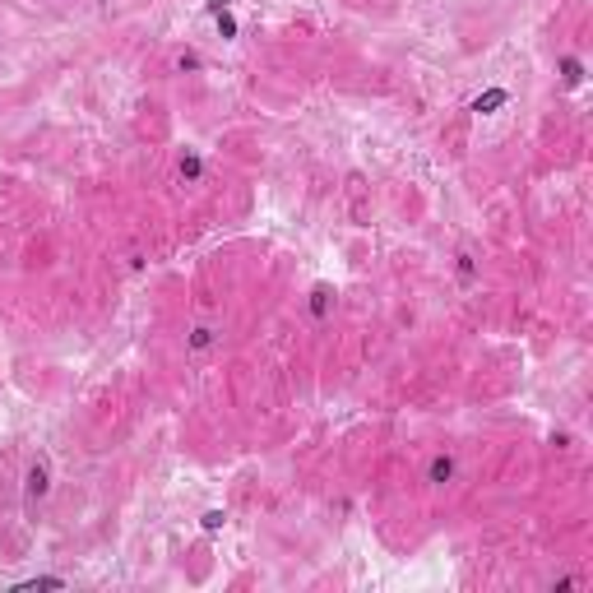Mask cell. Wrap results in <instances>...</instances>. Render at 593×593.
Segmentation results:
<instances>
[{
  "mask_svg": "<svg viewBox=\"0 0 593 593\" xmlns=\"http://www.w3.org/2000/svg\"><path fill=\"white\" fill-rule=\"evenodd\" d=\"M454 478V454H436L431 464H426V482L431 487H445Z\"/></svg>",
  "mask_w": 593,
  "mask_h": 593,
  "instance_id": "1",
  "label": "cell"
},
{
  "mask_svg": "<svg viewBox=\"0 0 593 593\" xmlns=\"http://www.w3.org/2000/svg\"><path fill=\"white\" fill-rule=\"evenodd\" d=\"M505 102H510V93H505V88H491V93L473 97V111H478V116H491V111L505 107Z\"/></svg>",
  "mask_w": 593,
  "mask_h": 593,
  "instance_id": "2",
  "label": "cell"
},
{
  "mask_svg": "<svg viewBox=\"0 0 593 593\" xmlns=\"http://www.w3.org/2000/svg\"><path fill=\"white\" fill-rule=\"evenodd\" d=\"M329 306H334V288H329V283H320V288L311 292V315H315V320H325Z\"/></svg>",
  "mask_w": 593,
  "mask_h": 593,
  "instance_id": "3",
  "label": "cell"
},
{
  "mask_svg": "<svg viewBox=\"0 0 593 593\" xmlns=\"http://www.w3.org/2000/svg\"><path fill=\"white\" fill-rule=\"evenodd\" d=\"M37 589H65V579H61V575H37V579L15 584V593H37Z\"/></svg>",
  "mask_w": 593,
  "mask_h": 593,
  "instance_id": "4",
  "label": "cell"
},
{
  "mask_svg": "<svg viewBox=\"0 0 593 593\" xmlns=\"http://www.w3.org/2000/svg\"><path fill=\"white\" fill-rule=\"evenodd\" d=\"M209 343H214V325H195V329H190V339H186L190 352H204Z\"/></svg>",
  "mask_w": 593,
  "mask_h": 593,
  "instance_id": "5",
  "label": "cell"
},
{
  "mask_svg": "<svg viewBox=\"0 0 593 593\" xmlns=\"http://www.w3.org/2000/svg\"><path fill=\"white\" fill-rule=\"evenodd\" d=\"M561 79H565V88H579V79H584L579 56H565V61H561Z\"/></svg>",
  "mask_w": 593,
  "mask_h": 593,
  "instance_id": "6",
  "label": "cell"
},
{
  "mask_svg": "<svg viewBox=\"0 0 593 593\" xmlns=\"http://www.w3.org/2000/svg\"><path fill=\"white\" fill-rule=\"evenodd\" d=\"M42 491H47V464L37 459V464L28 469V496H42Z\"/></svg>",
  "mask_w": 593,
  "mask_h": 593,
  "instance_id": "7",
  "label": "cell"
},
{
  "mask_svg": "<svg viewBox=\"0 0 593 593\" xmlns=\"http://www.w3.org/2000/svg\"><path fill=\"white\" fill-rule=\"evenodd\" d=\"M200 172H204L200 153H181V181H200Z\"/></svg>",
  "mask_w": 593,
  "mask_h": 593,
  "instance_id": "8",
  "label": "cell"
},
{
  "mask_svg": "<svg viewBox=\"0 0 593 593\" xmlns=\"http://www.w3.org/2000/svg\"><path fill=\"white\" fill-rule=\"evenodd\" d=\"M223 524H227V515H223V510H204V515H200V529H204V533H218Z\"/></svg>",
  "mask_w": 593,
  "mask_h": 593,
  "instance_id": "9",
  "label": "cell"
},
{
  "mask_svg": "<svg viewBox=\"0 0 593 593\" xmlns=\"http://www.w3.org/2000/svg\"><path fill=\"white\" fill-rule=\"evenodd\" d=\"M214 23H218V32H223V37H236V19L227 15V10H218V15H214Z\"/></svg>",
  "mask_w": 593,
  "mask_h": 593,
  "instance_id": "10",
  "label": "cell"
},
{
  "mask_svg": "<svg viewBox=\"0 0 593 593\" xmlns=\"http://www.w3.org/2000/svg\"><path fill=\"white\" fill-rule=\"evenodd\" d=\"M227 5H232V0H204V10H209V15H218V10H227Z\"/></svg>",
  "mask_w": 593,
  "mask_h": 593,
  "instance_id": "11",
  "label": "cell"
}]
</instances>
